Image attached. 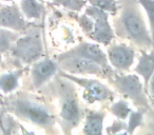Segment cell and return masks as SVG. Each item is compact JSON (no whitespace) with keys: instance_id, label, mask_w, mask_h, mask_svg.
<instances>
[{"instance_id":"cell-1","label":"cell","mask_w":154,"mask_h":135,"mask_svg":"<svg viewBox=\"0 0 154 135\" xmlns=\"http://www.w3.org/2000/svg\"><path fill=\"white\" fill-rule=\"evenodd\" d=\"M8 109L16 117L45 130L53 129L57 121L55 113L50 106L28 95L19 94L15 96L10 100Z\"/></svg>"},{"instance_id":"cell-2","label":"cell","mask_w":154,"mask_h":135,"mask_svg":"<svg viewBox=\"0 0 154 135\" xmlns=\"http://www.w3.org/2000/svg\"><path fill=\"white\" fill-rule=\"evenodd\" d=\"M66 78V77H64ZM62 81L58 78L56 81V94L59 103V119L62 132L66 135H71L72 131L76 128L84 118V111L79 103L78 94L74 87V82L69 80Z\"/></svg>"},{"instance_id":"cell-3","label":"cell","mask_w":154,"mask_h":135,"mask_svg":"<svg viewBox=\"0 0 154 135\" xmlns=\"http://www.w3.org/2000/svg\"><path fill=\"white\" fill-rule=\"evenodd\" d=\"M117 26L119 36L132 41L140 48H150L152 45V36L135 1L128 0L124 5Z\"/></svg>"},{"instance_id":"cell-4","label":"cell","mask_w":154,"mask_h":135,"mask_svg":"<svg viewBox=\"0 0 154 135\" xmlns=\"http://www.w3.org/2000/svg\"><path fill=\"white\" fill-rule=\"evenodd\" d=\"M107 77L113 84L114 89L127 99L131 100V103L139 108V110L147 111L151 107L148 95L145 91V87L137 75L117 74L111 72Z\"/></svg>"},{"instance_id":"cell-5","label":"cell","mask_w":154,"mask_h":135,"mask_svg":"<svg viewBox=\"0 0 154 135\" xmlns=\"http://www.w3.org/2000/svg\"><path fill=\"white\" fill-rule=\"evenodd\" d=\"M79 23L86 34L95 42L108 45L113 40V30L109 23L107 12L89 7L86 10V15L79 19Z\"/></svg>"},{"instance_id":"cell-6","label":"cell","mask_w":154,"mask_h":135,"mask_svg":"<svg viewBox=\"0 0 154 135\" xmlns=\"http://www.w3.org/2000/svg\"><path fill=\"white\" fill-rule=\"evenodd\" d=\"M57 64L62 72L72 75H94L107 77L110 74L96 62L82 56L68 54L66 52L58 56Z\"/></svg>"},{"instance_id":"cell-7","label":"cell","mask_w":154,"mask_h":135,"mask_svg":"<svg viewBox=\"0 0 154 135\" xmlns=\"http://www.w3.org/2000/svg\"><path fill=\"white\" fill-rule=\"evenodd\" d=\"M12 55L21 63H34L43 54V44L39 34H26L17 37L12 45Z\"/></svg>"},{"instance_id":"cell-8","label":"cell","mask_w":154,"mask_h":135,"mask_svg":"<svg viewBox=\"0 0 154 135\" xmlns=\"http://www.w3.org/2000/svg\"><path fill=\"white\" fill-rule=\"evenodd\" d=\"M61 76L68 78L74 84H78L82 88V98L88 103H103V101H112L114 98L113 91L106 86L105 84L96 79L84 78L74 76L72 74H68L61 72Z\"/></svg>"},{"instance_id":"cell-9","label":"cell","mask_w":154,"mask_h":135,"mask_svg":"<svg viewBox=\"0 0 154 135\" xmlns=\"http://www.w3.org/2000/svg\"><path fill=\"white\" fill-rule=\"evenodd\" d=\"M0 26L13 32H22L28 26L26 17L16 5L0 7Z\"/></svg>"},{"instance_id":"cell-10","label":"cell","mask_w":154,"mask_h":135,"mask_svg":"<svg viewBox=\"0 0 154 135\" xmlns=\"http://www.w3.org/2000/svg\"><path fill=\"white\" fill-rule=\"evenodd\" d=\"M58 70V64L52 59L37 60L33 63L31 69V80L34 89H39L47 84L56 74Z\"/></svg>"},{"instance_id":"cell-11","label":"cell","mask_w":154,"mask_h":135,"mask_svg":"<svg viewBox=\"0 0 154 135\" xmlns=\"http://www.w3.org/2000/svg\"><path fill=\"white\" fill-rule=\"evenodd\" d=\"M110 64L119 71H127L134 62L135 53L132 48L126 44H114L108 49L107 54Z\"/></svg>"},{"instance_id":"cell-12","label":"cell","mask_w":154,"mask_h":135,"mask_svg":"<svg viewBox=\"0 0 154 135\" xmlns=\"http://www.w3.org/2000/svg\"><path fill=\"white\" fill-rule=\"evenodd\" d=\"M68 54H72V55L82 56L87 59H90L92 61L96 62L97 64L103 68L106 71L111 73V69H110L109 60H108L107 55L105 52L97 45L96 43H91V42H82L74 49L70 50L66 52Z\"/></svg>"},{"instance_id":"cell-13","label":"cell","mask_w":154,"mask_h":135,"mask_svg":"<svg viewBox=\"0 0 154 135\" xmlns=\"http://www.w3.org/2000/svg\"><path fill=\"white\" fill-rule=\"evenodd\" d=\"M106 113L101 111H89L82 128L84 135H103Z\"/></svg>"},{"instance_id":"cell-14","label":"cell","mask_w":154,"mask_h":135,"mask_svg":"<svg viewBox=\"0 0 154 135\" xmlns=\"http://www.w3.org/2000/svg\"><path fill=\"white\" fill-rule=\"evenodd\" d=\"M134 72L143 77V87H145L146 91L148 82L154 74V52H151V53H145L143 52V53H141L138 62L135 66Z\"/></svg>"},{"instance_id":"cell-15","label":"cell","mask_w":154,"mask_h":135,"mask_svg":"<svg viewBox=\"0 0 154 135\" xmlns=\"http://www.w3.org/2000/svg\"><path fill=\"white\" fill-rule=\"evenodd\" d=\"M22 75V70L11 71L0 75V91L5 94L12 93L19 86V79Z\"/></svg>"},{"instance_id":"cell-16","label":"cell","mask_w":154,"mask_h":135,"mask_svg":"<svg viewBox=\"0 0 154 135\" xmlns=\"http://www.w3.org/2000/svg\"><path fill=\"white\" fill-rule=\"evenodd\" d=\"M19 9L26 19L29 20L39 19L43 14V5L38 0H21Z\"/></svg>"},{"instance_id":"cell-17","label":"cell","mask_w":154,"mask_h":135,"mask_svg":"<svg viewBox=\"0 0 154 135\" xmlns=\"http://www.w3.org/2000/svg\"><path fill=\"white\" fill-rule=\"evenodd\" d=\"M140 130L137 135H154V106H151L143 114Z\"/></svg>"},{"instance_id":"cell-18","label":"cell","mask_w":154,"mask_h":135,"mask_svg":"<svg viewBox=\"0 0 154 135\" xmlns=\"http://www.w3.org/2000/svg\"><path fill=\"white\" fill-rule=\"evenodd\" d=\"M17 37L18 36L16 35V32L0 26V53L3 54L10 51Z\"/></svg>"},{"instance_id":"cell-19","label":"cell","mask_w":154,"mask_h":135,"mask_svg":"<svg viewBox=\"0 0 154 135\" xmlns=\"http://www.w3.org/2000/svg\"><path fill=\"white\" fill-rule=\"evenodd\" d=\"M110 112L113 114L115 117H117V119L119 120H126L127 118H129V115L132 112V109L129 106L128 101L126 100H118L112 103V106L110 107Z\"/></svg>"},{"instance_id":"cell-20","label":"cell","mask_w":154,"mask_h":135,"mask_svg":"<svg viewBox=\"0 0 154 135\" xmlns=\"http://www.w3.org/2000/svg\"><path fill=\"white\" fill-rule=\"evenodd\" d=\"M54 5H61L71 11H80L86 5V0H55Z\"/></svg>"},{"instance_id":"cell-21","label":"cell","mask_w":154,"mask_h":135,"mask_svg":"<svg viewBox=\"0 0 154 135\" xmlns=\"http://www.w3.org/2000/svg\"><path fill=\"white\" fill-rule=\"evenodd\" d=\"M92 7H95L97 9L105 12H115L117 9L115 0H89Z\"/></svg>"},{"instance_id":"cell-22","label":"cell","mask_w":154,"mask_h":135,"mask_svg":"<svg viewBox=\"0 0 154 135\" xmlns=\"http://www.w3.org/2000/svg\"><path fill=\"white\" fill-rule=\"evenodd\" d=\"M138 2L140 3V5L145 9L146 13H147L151 32L154 35V0H138Z\"/></svg>"},{"instance_id":"cell-23","label":"cell","mask_w":154,"mask_h":135,"mask_svg":"<svg viewBox=\"0 0 154 135\" xmlns=\"http://www.w3.org/2000/svg\"><path fill=\"white\" fill-rule=\"evenodd\" d=\"M108 135H129L128 127L122 120H115L112 126L107 128Z\"/></svg>"},{"instance_id":"cell-24","label":"cell","mask_w":154,"mask_h":135,"mask_svg":"<svg viewBox=\"0 0 154 135\" xmlns=\"http://www.w3.org/2000/svg\"><path fill=\"white\" fill-rule=\"evenodd\" d=\"M0 129H1L2 135H13V133H12V131H13V124H12V121L8 122V124L0 121Z\"/></svg>"},{"instance_id":"cell-25","label":"cell","mask_w":154,"mask_h":135,"mask_svg":"<svg viewBox=\"0 0 154 135\" xmlns=\"http://www.w3.org/2000/svg\"><path fill=\"white\" fill-rule=\"evenodd\" d=\"M146 92H147V95H149V96L154 100V74L152 75V77L150 78L149 82H148Z\"/></svg>"},{"instance_id":"cell-26","label":"cell","mask_w":154,"mask_h":135,"mask_svg":"<svg viewBox=\"0 0 154 135\" xmlns=\"http://www.w3.org/2000/svg\"><path fill=\"white\" fill-rule=\"evenodd\" d=\"M0 1H2V2H5V3H10V2L15 1V0H0Z\"/></svg>"},{"instance_id":"cell-27","label":"cell","mask_w":154,"mask_h":135,"mask_svg":"<svg viewBox=\"0 0 154 135\" xmlns=\"http://www.w3.org/2000/svg\"><path fill=\"white\" fill-rule=\"evenodd\" d=\"M1 63H2V54L0 53V66H1Z\"/></svg>"}]
</instances>
